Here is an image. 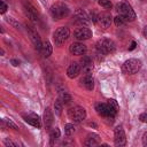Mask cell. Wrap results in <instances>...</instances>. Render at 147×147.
Instances as JSON below:
<instances>
[{
  "label": "cell",
  "instance_id": "e0dca14e",
  "mask_svg": "<svg viewBox=\"0 0 147 147\" xmlns=\"http://www.w3.org/2000/svg\"><path fill=\"white\" fill-rule=\"evenodd\" d=\"M80 69H82V67H80L79 63L72 62V63L68 67V69H67V76H68L69 78H75V77L78 76Z\"/></svg>",
  "mask_w": 147,
  "mask_h": 147
},
{
  "label": "cell",
  "instance_id": "4316f807",
  "mask_svg": "<svg viewBox=\"0 0 147 147\" xmlns=\"http://www.w3.org/2000/svg\"><path fill=\"white\" fill-rule=\"evenodd\" d=\"M2 122H5V123H6V125H7L8 127L14 129V130H18V129H17V125H16V124L10 119V118H3V119H2Z\"/></svg>",
  "mask_w": 147,
  "mask_h": 147
},
{
  "label": "cell",
  "instance_id": "ac0fdd59",
  "mask_svg": "<svg viewBox=\"0 0 147 147\" xmlns=\"http://www.w3.org/2000/svg\"><path fill=\"white\" fill-rule=\"evenodd\" d=\"M44 123H45V126L47 130H49L53 124V113L49 107H47L44 111Z\"/></svg>",
  "mask_w": 147,
  "mask_h": 147
},
{
  "label": "cell",
  "instance_id": "f1b7e54d",
  "mask_svg": "<svg viewBox=\"0 0 147 147\" xmlns=\"http://www.w3.org/2000/svg\"><path fill=\"white\" fill-rule=\"evenodd\" d=\"M6 21H7L9 24H11L14 28H16V29H20V28H21L20 23H18V22H16V21H15L13 17H7V18H6Z\"/></svg>",
  "mask_w": 147,
  "mask_h": 147
},
{
  "label": "cell",
  "instance_id": "f546056e",
  "mask_svg": "<svg viewBox=\"0 0 147 147\" xmlns=\"http://www.w3.org/2000/svg\"><path fill=\"white\" fill-rule=\"evenodd\" d=\"M114 22H115V25H116V26H122V25L125 24V21H124L121 16H116V17L114 18Z\"/></svg>",
  "mask_w": 147,
  "mask_h": 147
},
{
  "label": "cell",
  "instance_id": "484cf974",
  "mask_svg": "<svg viewBox=\"0 0 147 147\" xmlns=\"http://www.w3.org/2000/svg\"><path fill=\"white\" fill-rule=\"evenodd\" d=\"M74 132H75L74 124H65V126H64V133H65V136H71V134H74Z\"/></svg>",
  "mask_w": 147,
  "mask_h": 147
},
{
  "label": "cell",
  "instance_id": "e575fe53",
  "mask_svg": "<svg viewBox=\"0 0 147 147\" xmlns=\"http://www.w3.org/2000/svg\"><path fill=\"white\" fill-rule=\"evenodd\" d=\"M142 145L147 146V132L144 133V136H142Z\"/></svg>",
  "mask_w": 147,
  "mask_h": 147
},
{
  "label": "cell",
  "instance_id": "277c9868",
  "mask_svg": "<svg viewBox=\"0 0 147 147\" xmlns=\"http://www.w3.org/2000/svg\"><path fill=\"white\" fill-rule=\"evenodd\" d=\"M141 68V61L138 59H129L126 60L123 65H122V71L123 74L126 75H133L137 74Z\"/></svg>",
  "mask_w": 147,
  "mask_h": 147
},
{
  "label": "cell",
  "instance_id": "5b68a950",
  "mask_svg": "<svg viewBox=\"0 0 147 147\" xmlns=\"http://www.w3.org/2000/svg\"><path fill=\"white\" fill-rule=\"evenodd\" d=\"M68 115L74 122L80 123L86 117V110L80 106H76V107H72L68 110Z\"/></svg>",
  "mask_w": 147,
  "mask_h": 147
},
{
  "label": "cell",
  "instance_id": "2e32d148",
  "mask_svg": "<svg viewBox=\"0 0 147 147\" xmlns=\"http://www.w3.org/2000/svg\"><path fill=\"white\" fill-rule=\"evenodd\" d=\"M24 121L28 123V124H30V125H32V126H34V127H37V129H40L41 127V119L39 118V116L38 115H36V114H29V115H26V116H24Z\"/></svg>",
  "mask_w": 147,
  "mask_h": 147
},
{
  "label": "cell",
  "instance_id": "9c48e42d",
  "mask_svg": "<svg viewBox=\"0 0 147 147\" xmlns=\"http://www.w3.org/2000/svg\"><path fill=\"white\" fill-rule=\"evenodd\" d=\"M114 144L117 147L125 146L126 144V137H125V132L122 125L116 126L114 130Z\"/></svg>",
  "mask_w": 147,
  "mask_h": 147
},
{
  "label": "cell",
  "instance_id": "8992f818",
  "mask_svg": "<svg viewBox=\"0 0 147 147\" xmlns=\"http://www.w3.org/2000/svg\"><path fill=\"white\" fill-rule=\"evenodd\" d=\"M23 11L25 14V16L33 23H38L39 22V14L36 9V7L33 5H31L28 1L23 2Z\"/></svg>",
  "mask_w": 147,
  "mask_h": 147
},
{
  "label": "cell",
  "instance_id": "4dcf8cb0",
  "mask_svg": "<svg viewBox=\"0 0 147 147\" xmlns=\"http://www.w3.org/2000/svg\"><path fill=\"white\" fill-rule=\"evenodd\" d=\"M6 10H7V5L5 3L3 0H1V1H0V13H1V14H5Z\"/></svg>",
  "mask_w": 147,
  "mask_h": 147
},
{
  "label": "cell",
  "instance_id": "30bf717a",
  "mask_svg": "<svg viewBox=\"0 0 147 147\" xmlns=\"http://www.w3.org/2000/svg\"><path fill=\"white\" fill-rule=\"evenodd\" d=\"M74 37L77 39V40H87L92 37V31L86 28V26H82V28H78L75 32H74Z\"/></svg>",
  "mask_w": 147,
  "mask_h": 147
},
{
  "label": "cell",
  "instance_id": "7402d4cb",
  "mask_svg": "<svg viewBox=\"0 0 147 147\" xmlns=\"http://www.w3.org/2000/svg\"><path fill=\"white\" fill-rule=\"evenodd\" d=\"M60 130H59V127H54L53 130H51V132H49V144L51 145H54L55 144V141L60 138Z\"/></svg>",
  "mask_w": 147,
  "mask_h": 147
},
{
  "label": "cell",
  "instance_id": "d6986e66",
  "mask_svg": "<svg viewBox=\"0 0 147 147\" xmlns=\"http://www.w3.org/2000/svg\"><path fill=\"white\" fill-rule=\"evenodd\" d=\"M80 82H82V84L84 85V87H85L86 90L92 91V90L94 88V79H93V77L91 76V74H86V75L84 76V78H83Z\"/></svg>",
  "mask_w": 147,
  "mask_h": 147
},
{
  "label": "cell",
  "instance_id": "3957f363",
  "mask_svg": "<svg viewBox=\"0 0 147 147\" xmlns=\"http://www.w3.org/2000/svg\"><path fill=\"white\" fill-rule=\"evenodd\" d=\"M96 51L99 54H109V53H114L115 49H116V46H115V42L110 39H107V38H103V39H100L98 40L96 45Z\"/></svg>",
  "mask_w": 147,
  "mask_h": 147
},
{
  "label": "cell",
  "instance_id": "8d00e7d4",
  "mask_svg": "<svg viewBox=\"0 0 147 147\" xmlns=\"http://www.w3.org/2000/svg\"><path fill=\"white\" fill-rule=\"evenodd\" d=\"M142 34H144V37L147 39V26H145V28L142 29Z\"/></svg>",
  "mask_w": 147,
  "mask_h": 147
},
{
  "label": "cell",
  "instance_id": "1f68e13d",
  "mask_svg": "<svg viewBox=\"0 0 147 147\" xmlns=\"http://www.w3.org/2000/svg\"><path fill=\"white\" fill-rule=\"evenodd\" d=\"M3 144H5L6 146H17L16 142H13V141L9 140V139H5V140H3Z\"/></svg>",
  "mask_w": 147,
  "mask_h": 147
},
{
  "label": "cell",
  "instance_id": "ffe728a7",
  "mask_svg": "<svg viewBox=\"0 0 147 147\" xmlns=\"http://www.w3.org/2000/svg\"><path fill=\"white\" fill-rule=\"evenodd\" d=\"M100 144V138L98 134H88L87 138H86V141H85V145L86 146H96Z\"/></svg>",
  "mask_w": 147,
  "mask_h": 147
},
{
  "label": "cell",
  "instance_id": "9a60e30c",
  "mask_svg": "<svg viewBox=\"0 0 147 147\" xmlns=\"http://www.w3.org/2000/svg\"><path fill=\"white\" fill-rule=\"evenodd\" d=\"M80 67H82V70L83 72L86 75V74H91L92 70H93V63H92V60L90 56H86L85 54L83 55L82 60H80Z\"/></svg>",
  "mask_w": 147,
  "mask_h": 147
},
{
  "label": "cell",
  "instance_id": "cb8c5ba5",
  "mask_svg": "<svg viewBox=\"0 0 147 147\" xmlns=\"http://www.w3.org/2000/svg\"><path fill=\"white\" fill-rule=\"evenodd\" d=\"M62 108H63V102H62L60 99L55 100V102H54V110H55L56 115H61Z\"/></svg>",
  "mask_w": 147,
  "mask_h": 147
},
{
  "label": "cell",
  "instance_id": "8fae6325",
  "mask_svg": "<svg viewBox=\"0 0 147 147\" xmlns=\"http://www.w3.org/2000/svg\"><path fill=\"white\" fill-rule=\"evenodd\" d=\"M74 21H75L77 24L86 25V24H88V22H90V16H88V15L86 14V11H84L83 9H78V10L75 13Z\"/></svg>",
  "mask_w": 147,
  "mask_h": 147
},
{
  "label": "cell",
  "instance_id": "ba28073f",
  "mask_svg": "<svg viewBox=\"0 0 147 147\" xmlns=\"http://www.w3.org/2000/svg\"><path fill=\"white\" fill-rule=\"evenodd\" d=\"M70 36V31L68 28L65 26H60L59 29H56L53 33V39H54V42L56 45H61L63 44Z\"/></svg>",
  "mask_w": 147,
  "mask_h": 147
},
{
  "label": "cell",
  "instance_id": "6da1fadb",
  "mask_svg": "<svg viewBox=\"0 0 147 147\" xmlns=\"http://www.w3.org/2000/svg\"><path fill=\"white\" fill-rule=\"evenodd\" d=\"M116 10L118 13V16H121L125 22H131V21H134L136 20V13H134V10L125 1H122V2L117 3Z\"/></svg>",
  "mask_w": 147,
  "mask_h": 147
},
{
  "label": "cell",
  "instance_id": "d590c367",
  "mask_svg": "<svg viewBox=\"0 0 147 147\" xmlns=\"http://www.w3.org/2000/svg\"><path fill=\"white\" fill-rule=\"evenodd\" d=\"M136 46H137L136 41H132V42H131V46H130V48H129V49H130V51H132V49H134V48H136Z\"/></svg>",
  "mask_w": 147,
  "mask_h": 147
},
{
  "label": "cell",
  "instance_id": "d6a6232c",
  "mask_svg": "<svg viewBox=\"0 0 147 147\" xmlns=\"http://www.w3.org/2000/svg\"><path fill=\"white\" fill-rule=\"evenodd\" d=\"M139 118H140V121H141V122H145V123H147V114H146V113L141 114V115L139 116Z\"/></svg>",
  "mask_w": 147,
  "mask_h": 147
},
{
  "label": "cell",
  "instance_id": "7c38bea8",
  "mask_svg": "<svg viewBox=\"0 0 147 147\" xmlns=\"http://www.w3.org/2000/svg\"><path fill=\"white\" fill-rule=\"evenodd\" d=\"M111 21H113V17L108 13H101L96 16V22L101 28H109L111 24Z\"/></svg>",
  "mask_w": 147,
  "mask_h": 147
},
{
  "label": "cell",
  "instance_id": "d4e9b609",
  "mask_svg": "<svg viewBox=\"0 0 147 147\" xmlns=\"http://www.w3.org/2000/svg\"><path fill=\"white\" fill-rule=\"evenodd\" d=\"M59 99H60L64 105H67V103H69V102L71 101V96H70L67 92H60V96H59Z\"/></svg>",
  "mask_w": 147,
  "mask_h": 147
},
{
  "label": "cell",
  "instance_id": "5bb4252c",
  "mask_svg": "<svg viewBox=\"0 0 147 147\" xmlns=\"http://www.w3.org/2000/svg\"><path fill=\"white\" fill-rule=\"evenodd\" d=\"M95 110H96V113H98L100 116H102V117H105V118H107V117H115V116L111 114L108 103H98V105L95 106Z\"/></svg>",
  "mask_w": 147,
  "mask_h": 147
},
{
  "label": "cell",
  "instance_id": "83f0119b",
  "mask_svg": "<svg viewBox=\"0 0 147 147\" xmlns=\"http://www.w3.org/2000/svg\"><path fill=\"white\" fill-rule=\"evenodd\" d=\"M98 3H99L101 7L106 8V9L111 8V1H110V0H98Z\"/></svg>",
  "mask_w": 147,
  "mask_h": 147
},
{
  "label": "cell",
  "instance_id": "7a4b0ae2",
  "mask_svg": "<svg viewBox=\"0 0 147 147\" xmlns=\"http://www.w3.org/2000/svg\"><path fill=\"white\" fill-rule=\"evenodd\" d=\"M69 7L62 2H56L54 3L51 9H49V13H51V16L53 17V20L57 21V20H62L64 17H67L69 15Z\"/></svg>",
  "mask_w": 147,
  "mask_h": 147
},
{
  "label": "cell",
  "instance_id": "44dd1931",
  "mask_svg": "<svg viewBox=\"0 0 147 147\" xmlns=\"http://www.w3.org/2000/svg\"><path fill=\"white\" fill-rule=\"evenodd\" d=\"M52 51H53V48H52L51 42H49L48 40L44 41V42H42V48H41V52H42L44 57H48V56L52 54Z\"/></svg>",
  "mask_w": 147,
  "mask_h": 147
},
{
  "label": "cell",
  "instance_id": "4fadbf2b",
  "mask_svg": "<svg viewBox=\"0 0 147 147\" xmlns=\"http://www.w3.org/2000/svg\"><path fill=\"white\" fill-rule=\"evenodd\" d=\"M69 52L72 55H84L86 53V46L83 42H72L69 46Z\"/></svg>",
  "mask_w": 147,
  "mask_h": 147
},
{
  "label": "cell",
  "instance_id": "52a82bcc",
  "mask_svg": "<svg viewBox=\"0 0 147 147\" xmlns=\"http://www.w3.org/2000/svg\"><path fill=\"white\" fill-rule=\"evenodd\" d=\"M26 32H28V36L30 37V40L32 41V44L34 45V47H36V49L37 51H41V48H42V42H41V39H40V37H39V33L37 32V30L34 29V26H32V25H28L26 24Z\"/></svg>",
  "mask_w": 147,
  "mask_h": 147
},
{
  "label": "cell",
  "instance_id": "836d02e7",
  "mask_svg": "<svg viewBox=\"0 0 147 147\" xmlns=\"http://www.w3.org/2000/svg\"><path fill=\"white\" fill-rule=\"evenodd\" d=\"M10 63H11L14 67L20 65V61H18V60H16V59H11V60H10Z\"/></svg>",
  "mask_w": 147,
  "mask_h": 147
},
{
  "label": "cell",
  "instance_id": "603a6c76",
  "mask_svg": "<svg viewBox=\"0 0 147 147\" xmlns=\"http://www.w3.org/2000/svg\"><path fill=\"white\" fill-rule=\"evenodd\" d=\"M107 103H108V106H109V108H110L111 114L115 116V115L117 114V110H118V103H117V101H116L115 99H109Z\"/></svg>",
  "mask_w": 147,
  "mask_h": 147
}]
</instances>
